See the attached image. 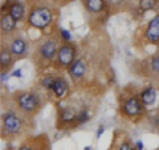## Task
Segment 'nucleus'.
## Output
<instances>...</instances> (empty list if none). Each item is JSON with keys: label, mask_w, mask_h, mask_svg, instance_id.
Returning <instances> with one entry per match:
<instances>
[{"label": "nucleus", "mask_w": 159, "mask_h": 150, "mask_svg": "<svg viewBox=\"0 0 159 150\" xmlns=\"http://www.w3.org/2000/svg\"><path fill=\"white\" fill-rule=\"evenodd\" d=\"M77 110L69 106H60L57 109V129H65L66 126H76Z\"/></svg>", "instance_id": "nucleus-8"}, {"label": "nucleus", "mask_w": 159, "mask_h": 150, "mask_svg": "<svg viewBox=\"0 0 159 150\" xmlns=\"http://www.w3.org/2000/svg\"><path fill=\"white\" fill-rule=\"evenodd\" d=\"M7 11L16 21H21V20L25 17V12H27L25 4L21 3L20 0H12V2H9Z\"/></svg>", "instance_id": "nucleus-11"}, {"label": "nucleus", "mask_w": 159, "mask_h": 150, "mask_svg": "<svg viewBox=\"0 0 159 150\" xmlns=\"http://www.w3.org/2000/svg\"><path fill=\"white\" fill-rule=\"evenodd\" d=\"M24 117L17 109H7L2 114V134L6 137L20 136L24 129Z\"/></svg>", "instance_id": "nucleus-4"}, {"label": "nucleus", "mask_w": 159, "mask_h": 150, "mask_svg": "<svg viewBox=\"0 0 159 150\" xmlns=\"http://www.w3.org/2000/svg\"><path fill=\"white\" fill-rule=\"evenodd\" d=\"M58 35L61 36V40L65 43H69L72 40V35L68 29H64V28H58Z\"/></svg>", "instance_id": "nucleus-23"}, {"label": "nucleus", "mask_w": 159, "mask_h": 150, "mask_svg": "<svg viewBox=\"0 0 159 150\" xmlns=\"http://www.w3.org/2000/svg\"><path fill=\"white\" fill-rule=\"evenodd\" d=\"M84 150H92V146H85V148H84Z\"/></svg>", "instance_id": "nucleus-29"}, {"label": "nucleus", "mask_w": 159, "mask_h": 150, "mask_svg": "<svg viewBox=\"0 0 159 150\" xmlns=\"http://www.w3.org/2000/svg\"><path fill=\"white\" fill-rule=\"evenodd\" d=\"M11 76H13V77H17V78L23 77V71H21V69H15V71L12 72Z\"/></svg>", "instance_id": "nucleus-26"}, {"label": "nucleus", "mask_w": 159, "mask_h": 150, "mask_svg": "<svg viewBox=\"0 0 159 150\" xmlns=\"http://www.w3.org/2000/svg\"><path fill=\"white\" fill-rule=\"evenodd\" d=\"M117 150H137V148H135V143H131L130 141H123L119 143Z\"/></svg>", "instance_id": "nucleus-24"}, {"label": "nucleus", "mask_w": 159, "mask_h": 150, "mask_svg": "<svg viewBox=\"0 0 159 150\" xmlns=\"http://www.w3.org/2000/svg\"><path fill=\"white\" fill-rule=\"evenodd\" d=\"M12 98L16 109L27 118H32L43 106L41 96L33 91H17Z\"/></svg>", "instance_id": "nucleus-1"}, {"label": "nucleus", "mask_w": 159, "mask_h": 150, "mask_svg": "<svg viewBox=\"0 0 159 150\" xmlns=\"http://www.w3.org/2000/svg\"><path fill=\"white\" fill-rule=\"evenodd\" d=\"M127 0H106V4L107 7H110L113 9H119L123 7V4H125Z\"/></svg>", "instance_id": "nucleus-22"}, {"label": "nucleus", "mask_w": 159, "mask_h": 150, "mask_svg": "<svg viewBox=\"0 0 159 150\" xmlns=\"http://www.w3.org/2000/svg\"><path fill=\"white\" fill-rule=\"evenodd\" d=\"M119 113L126 118L141 117L145 113V104L137 94H129L123 96L119 101Z\"/></svg>", "instance_id": "nucleus-5"}, {"label": "nucleus", "mask_w": 159, "mask_h": 150, "mask_svg": "<svg viewBox=\"0 0 159 150\" xmlns=\"http://www.w3.org/2000/svg\"><path fill=\"white\" fill-rule=\"evenodd\" d=\"M68 88H69V85H68L66 80L62 76H57L56 81H54V84H53L52 93H53V96L56 98H62L66 94Z\"/></svg>", "instance_id": "nucleus-17"}, {"label": "nucleus", "mask_w": 159, "mask_h": 150, "mask_svg": "<svg viewBox=\"0 0 159 150\" xmlns=\"http://www.w3.org/2000/svg\"><path fill=\"white\" fill-rule=\"evenodd\" d=\"M16 20H15L9 13H3L2 19H0V29H2L3 36H11L16 31Z\"/></svg>", "instance_id": "nucleus-12"}, {"label": "nucleus", "mask_w": 159, "mask_h": 150, "mask_svg": "<svg viewBox=\"0 0 159 150\" xmlns=\"http://www.w3.org/2000/svg\"><path fill=\"white\" fill-rule=\"evenodd\" d=\"M143 36H145L146 43L151 44V45L159 44V13H157L155 16L148 21Z\"/></svg>", "instance_id": "nucleus-9"}, {"label": "nucleus", "mask_w": 159, "mask_h": 150, "mask_svg": "<svg viewBox=\"0 0 159 150\" xmlns=\"http://www.w3.org/2000/svg\"><path fill=\"white\" fill-rule=\"evenodd\" d=\"M135 148H137V150H143L145 145H143L142 141H137V142H135Z\"/></svg>", "instance_id": "nucleus-27"}, {"label": "nucleus", "mask_w": 159, "mask_h": 150, "mask_svg": "<svg viewBox=\"0 0 159 150\" xmlns=\"http://www.w3.org/2000/svg\"><path fill=\"white\" fill-rule=\"evenodd\" d=\"M90 118H92V117H90V112H89L86 108H82L81 110H78V113H77L76 126H78V125H84V124H86Z\"/></svg>", "instance_id": "nucleus-20"}, {"label": "nucleus", "mask_w": 159, "mask_h": 150, "mask_svg": "<svg viewBox=\"0 0 159 150\" xmlns=\"http://www.w3.org/2000/svg\"><path fill=\"white\" fill-rule=\"evenodd\" d=\"M103 132H105V126H103V125H99L98 129H97V133H96V138H97V139L101 138V136L103 134Z\"/></svg>", "instance_id": "nucleus-25"}, {"label": "nucleus", "mask_w": 159, "mask_h": 150, "mask_svg": "<svg viewBox=\"0 0 159 150\" xmlns=\"http://www.w3.org/2000/svg\"><path fill=\"white\" fill-rule=\"evenodd\" d=\"M86 63L84 61V59H76L73 64L68 68V73L74 82H80L81 80L85 77L86 74Z\"/></svg>", "instance_id": "nucleus-10"}, {"label": "nucleus", "mask_w": 159, "mask_h": 150, "mask_svg": "<svg viewBox=\"0 0 159 150\" xmlns=\"http://www.w3.org/2000/svg\"><path fill=\"white\" fill-rule=\"evenodd\" d=\"M139 97H141L142 102L145 104V106H151V105L155 104L158 98V89L154 85H148V87L143 88L141 91Z\"/></svg>", "instance_id": "nucleus-14"}, {"label": "nucleus", "mask_w": 159, "mask_h": 150, "mask_svg": "<svg viewBox=\"0 0 159 150\" xmlns=\"http://www.w3.org/2000/svg\"><path fill=\"white\" fill-rule=\"evenodd\" d=\"M49 146V143L47 142V139L44 136L34 137V139L28 142H24L23 145H20L17 150H45Z\"/></svg>", "instance_id": "nucleus-15"}, {"label": "nucleus", "mask_w": 159, "mask_h": 150, "mask_svg": "<svg viewBox=\"0 0 159 150\" xmlns=\"http://www.w3.org/2000/svg\"><path fill=\"white\" fill-rule=\"evenodd\" d=\"M4 81H7V72H2V84H4Z\"/></svg>", "instance_id": "nucleus-28"}, {"label": "nucleus", "mask_w": 159, "mask_h": 150, "mask_svg": "<svg viewBox=\"0 0 159 150\" xmlns=\"http://www.w3.org/2000/svg\"><path fill=\"white\" fill-rule=\"evenodd\" d=\"M56 77L57 76H53L52 73H47L40 78V85L45 89L47 92H52V88H53V84L56 81Z\"/></svg>", "instance_id": "nucleus-18"}, {"label": "nucleus", "mask_w": 159, "mask_h": 150, "mask_svg": "<svg viewBox=\"0 0 159 150\" xmlns=\"http://www.w3.org/2000/svg\"><path fill=\"white\" fill-rule=\"evenodd\" d=\"M138 4H139V9L146 12V11H151V9L157 7L158 0H138Z\"/></svg>", "instance_id": "nucleus-21"}, {"label": "nucleus", "mask_w": 159, "mask_h": 150, "mask_svg": "<svg viewBox=\"0 0 159 150\" xmlns=\"http://www.w3.org/2000/svg\"><path fill=\"white\" fill-rule=\"evenodd\" d=\"M82 4L85 9L89 13L97 15L105 11V8L107 7L106 0H82Z\"/></svg>", "instance_id": "nucleus-16"}, {"label": "nucleus", "mask_w": 159, "mask_h": 150, "mask_svg": "<svg viewBox=\"0 0 159 150\" xmlns=\"http://www.w3.org/2000/svg\"><path fill=\"white\" fill-rule=\"evenodd\" d=\"M7 47L12 52L15 60H21L28 56V41L21 35L13 33L11 36H7Z\"/></svg>", "instance_id": "nucleus-7"}, {"label": "nucleus", "mask_w": 159, "mask_h": 150, "mask_svg": "<svg viewBox=\"0 0 159 150\" xmlns=\"http://www.w3.org/2000/svg\"><path fill=\"white\" fill-rule=\"evenodd\" d=\"M77 49L72 43H64L58 47V51L54 60V67L57 69H68L76 60Z\"/></svg>", "instance_id": "nucleus-6"}, {"label": "nucleus", "mask_w": 159, "mask_h": 150, "mask_svg": "<svg viewBox=\"0 0 159 150\" xmlns=\"http://www.w3.org/2000/svg\"><path fill=\"white\" fill-rule=\"evenodd\" d=\"M147 68L154 76H159V54L151 56L147 61Z\"/></svg>", "instance_id": "nucleus-19"}, {"label": "nucleus", "mask_w": 159, "mask_h": 150, "mask_svg": "<svg viewBox=\"0 0 159 150\" xmlns=\"http://www.w3.org/2000/svg\"><path fill=\"white\" fill-rule=\"evenodd\" d=\"M58 41L54 37H48L44 41L39 44L33 54V60L36 63V67L44 68L49 65V64L54 63L56 60V54L58 51Z\"/></svg>", "instance_id": "nucleus-3"}, {"label": "nucleus", "mask_w": 159, "mask_h": 150, "mask_svg": "<svg viewBox=\"0 0 159 150\" xmlns=\"http://www.w3.org/2000/svg\"><path fill=\"white\" fill-rule=\"evenodd\" d=\"M13 61L15 57L12 52L9 51L7 44H3L2 48H0V69H2V72H8L9 68L12 67Z\"/></svg>", "instance_id": "nucleus-13"}, {"label": "nucleus", "mask_w": 159, "mask_h": 150, "mask_svg": "<svg viewBox=\"0 0 159 150\" xmlns=\"http://www.w3.org/2000/svg\"><path fill=\"white\" fill-rule=\"evenodd\" d=\"M53 19H54L53 11L48 6L34 4L28 11L27 24L34 29L44 31V29H47L53 23Z\"/></svg>", "instance_id": "nucleus-2"}]
</instances>
